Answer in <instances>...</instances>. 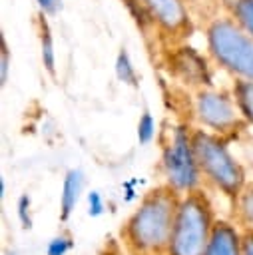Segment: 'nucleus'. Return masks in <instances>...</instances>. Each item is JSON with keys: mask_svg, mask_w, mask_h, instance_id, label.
<instances>
[{"mask_svg": "<svg viewBox=\"0 0 253 255\" xmlns=\"http://www.w3.org/2000/svg\"><path fill=\"white\" fill-rule=\"evenodd\" d=\"M233 221L241 229L253 227V181H247L239 197L233 201Z\"/></svg>", "mask_w": 253, "mask_h": 255, "instance_id": "obj_12", "label": "nucleus"}, {"mask_svg": "<svg viewBox=\"0 0 253 255\" xmlns=\"http://www.w3.org/2000/svg\"><path fill=\"white\" fill-rule=\"evenodd\" d=\"M86 199H88V215H92V217H100V215L106 211L104 197H102V193H100L98 189L88 191Z\"/></svg>", "mask_w": 253, "mask_h": 255, "instance_id": "obj_20", "label": "nucleus"}, {"mask_svg": "<svg viewBox=\"0 0 253 255\" xmlns=\"http://www.w3.org/2000/svg\"><path fill=\"white\" fill-rule=\"evenodd\" d=\"M193 116L201 128L225 139L237 135L247 126L233 100V94L213 88H201L195 92Z\"/></svg>", "mask_w": 253, "mask_h": 255, "instance_id": "obj_6", "label": "nucleus"}, {"mask_svg": "<svg viewBox=\"0 0 253 255\" xmlns=\"http://www.w3.org/2000/svg\"><path fill=\"white\" fill-rule=\"evenodd\" d=\"M219 2H221V6H223L227 12H231V10H233V6H235L239 0H219Z\"/></svg>", "mask_w": 253, "mask_h": 255, "instance_id": "obj_23", "label": "nucleus"}, {"mask_svg": "<svg viewBox=\"0 0 253 255\" xmlns=\"http://www.w3.org/2000/svg\"><path fill=\"white\" fill-rule=\"evenodd\" d=\"M36 2L42 8V12H46V14H56L62 8V0H36Z\"/></svg>", "mask_w": 253, "mask_h": 255, "instance_id": "obj_22", "label": "nucleus"}, {"mask_svg": "<svg viewBox=\"0 0 253 255\" xmlns=\"http://www.w3.org/2000/svg\"><path fill=\"white\" fill-rule=\"evenodd\" d=\"M215 209L203 187L181 195L169 243V255H203L215 227Z\"/></svg>", "mask_w": 253, "mask_h": 255, "instance_id": "obj_4", "label": "nucleus"}, {"mask_svg": "<svg viewBox=\"0 0 253 255\" xmlns=\"http://www.w3.org/2000/svg\"><path fill=\"white\" fill-rule=\"evenodd\" d=\"M191 143L201 177L233 203L245 187L247 177L243 165L231 153L227 139L205 128H195L191 129Z\"/></svg>", "mask_w": 253, "mask_h": 255, "instance_id": "obj_2", "label": "nucleus"}, {"mask_svg": "<svg viewBox=\"0 0 253 255\" xmlns=\"http://www.w3.org/2000/svg\"><path fill=\"white\" fill-rule=\"evenodd\" d=\"M153 135H155V122H153L151 114L145 110L141 114L139 122H137V141L141 145H145V143H149L153 139Z\"/></svg>", "mask_w": 253, "mask_h": 255, "instance_id": "obj_16", "label": "nucleus"}, {"mask_svg": "<svg viewBox=\"0 0 253 255\" xmlns=\"http://www.w3.org/2000/svg\"><path fill=\"white\" fill-rule=\"evenodd\" d=\"M241 253L253 255V227L241 229Z\"/></svg>", "mask_w": 253, "mask_h": 255, "instance_id": "obj_21", "label": "nucleus"}, {"mask_svg": "<svg viewBox=\"0 0 253 255\" xmlns=\"http://www.w3.org/2000/svg\"><path fill=\"white\" fill-rule=\"evenodd\" d=\"M161 171L165 183L179 193L201 187L203 177L193 153L191 129L185 124H179L169 131V139L161 149Z\"/></svg>", "mask_w": 253, "mask_h": 255, "instance_id": "obj_5", "label": "nucleus"}, {"mask_svg": "<svg viewBox=\"0 0 253 255\" xmlns=\"http://www.w3.org/2000/svg\"><path fill=\"white\" fill-rule=\"evenodd\" d=\"M40 44H42V64L54 76L56 74V54H54V40H52V34H50V28H48L46 20H42Z\"/></svg>", "mask_w": 253, "mask_h": 255, "instance_id": "obj_14", "label": "nucleus"}, {"mask_svg": "<svg viewBox=\"0 0 253 255\" xmlns=\"http://www.w3.org/2000/svg\"><path fill=\"white\" fill-rule=\"evenodd\" d=\"M209 58L227 74L241 80H253V38L227 12L215 16L205 26Z\"/></svg>", "mask_w": 253, "mask_h": 255, "instance_id": "obj_3", "label": "nucleus"}, {"mask_svg": "<svg viewBox=\"0 0 253 255\" xmlns=\"http://www.w3.org/2000/svg\"><path fill=\"white\" fill-rule=\"evenodd\" d=\"M8 72H10V50H8L6 36L2 34V38H0V84H2V88L8 82Z\"/></svg>", "mask_w": 253, "mask_h": 255, "instance_id": "obj_19", "label": "nucleus"}, {"mask_svg": "<svg viewBox=\"0 0 253 255\" xmlns=\"http://www.w3.org/2000/svg\"><path fill=\"white\" fill-rule=\"evenodd\" d=\"M203 255H243L241 227L229 219H217Z\"/></svg>", "mask_w": 253, "mask_h": 255, "instance_id": "obj_9", "label": "nucleus"}, {"mask_svg": "<svg viewBox=\"0 0 253 255\" xmlns=\"http://www.w3.org/2000/svg\"><path fill=\"white\" fill-rule=\"evenodd\" d=\"M72 247H74L72 237L66 233H60L50 239V243L46 247V255H68L72 251Z\"/></svg>", "mask_w": 253, "mask_h": 255, "instance_id": "obj_17", "label": "nucleus"}, {"mask_svg": "<svg viewBox=\"0 0 253 255\" xmlns=\"http://www.w3.org/2000/svg\"><path fill=\"white\" fill-rule=\"evenodd\" d=\"M30 207H32L30 195H26V193L20 195L18 197V203H16V215H18L20 225L24 229H32V211H30Z\"/></svg>", "mask_w": 253, "mask_h": 255, "instance_id": "obj_18", "label": "nucleus"}, {"mask_svg": "<svg viewBox=\"0 0 253 255\" xmlns=\"http://www.w3.org/2000/svg\"><path fill=\"white\" fill-rule=\"evenodd\" d=\"M84 191V171L78 167H72L66 171L62 181V193H60V221L66 223L74 209L78 207Z\"/></svg>", "mask_w": 253, "mask_h": 255, "instance_id": "obj_10", "label": "nucleus"}, {"mask_svg": "<svg viewBox=\"0 0 253 255\" xmlns=\"http://www.w3.org/2000/svg\"><path fill=\"white\" fill-rule=\"evenodd\" d=\"M129 4L169 44H183L195 30L189 6L183 0H129Z\"/></svg>", "mask_w": 253, "mask_h": 255, "instance_id": "obj_7", "label": "nucleus"}, {"mask_svg": "<svg viewBox=\"0 0 253 255\" xmlns=\"http://www.w3.org/2000/svg\"><path fill=\"white\" fill-rule=\"evenodd\" d=\"M231 14L237 18V22H239V24L251 34V38H253V0H239V2L233 6Z\"/></svg>", "mask_w": 253, "mask_h": 255, "instance_id": "obj_15", "label": "nucleus"}, {"mask_svg": "<svg viewBox=\"0 0 253 255\" xmlns=\"http://www.w3.org/2000/svg\"><path fill=\"white\" fill-rule=\"evenodd\" d=\"M116 76L126 86L137 88V72H135V68H133V64H131L129 54L126 52V48H122L118 52V58H116Z\"/></svg>", "mask_w": 253, "mask_h": 255, "instance_id": "obj_13", "label": "nucleus"}, {"mask_svg": "<svg viewBox=\"0 0 253 255\" xmlns=\"http://www.w3.org/2000/svg\"><path fill=\"white\" fill-rule=\"evenodd\" d=\"M181 195L163 181L139 199V205L122 227V239L129 255H169Z\"/></svg>", "mask_w": 253, "mask_h": 255, "instance_id": "obj_1", "label": "nucleus"}, {"mask_svg": "<svg viewBox=\"0 0 253 255\" xmlns=\"http://www.w3.org/2000/svg\"><path fill=\"white\" fill-rule=\"evenodd\" d=\"M231 94L247 126H253V80L233 78Z\"/></svg>", "mask_w": 253, "mask_h": 255, "instance_id": "obj_11", "label": "nucleus"}, {"mask_svg": "<svg viewBox=\"0 0 253 255\" xmlns=\"http://www.w3.org/2000/svg\"><path fill=\"white\" fill-rule=\"evenodd\" d=\"M183 2H185L187 6H199V4L203 2V0H183Z\"/></svg>", "mask_w": 253, "mask_h": 255, "instance_id": "obj_24", "label": "nucleus"}, {"mask_svg": "<svg viewBox=\"0 0 253 255\" xmlns=\"http://www.w3.org/2000/svg\"><path fill=\"white\" fill-rule=\"evenodd\" d=\"M167 68L173 78L181 84L191 86L195 90L211 88V72L201 54H197L191 46L173 44L167 52Z\"/></svg>", "mask_w": 253, "mask_h": 255, "instance_id": "obj_8", "label": "nucleus"}]
</instances>
